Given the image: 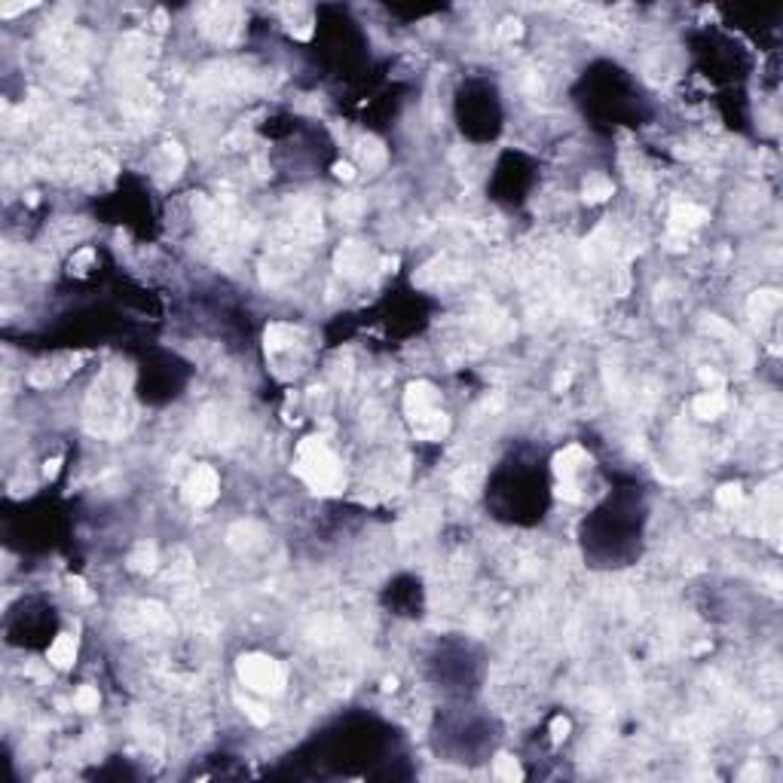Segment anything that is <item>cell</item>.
I'll return each instance as SVG.
<instances>
[{
  "instance_id": "9a60e30c",
  "label": "cell",
  "mask_w": 783,
  "mask_h": 783,
  "mask_svg": "<svg viewBox=\"0 0 783 783\" xmlns=\"http://www.w3.org/2000/svg\"><path fill=\"white\" fill-rule=\"evenodd\" d=\"M337 174H340V178H346V181H349L355 172H352V165H349V162H340V165H337Z\"/></svg>"
},
{
  "instance_id": "5b68a950",
  "label": "cell",
  "mask_w": 783,
  "mask_h": 783,
  "mask_svg": "<svg viewBox=\"0 0 783 783\" xmlns=\"http://www.w3.org/2000/svg\"><path fill=\"white\" fill-rule=\"evenodd\" d=\"M73 661H77V637H71V633L55 637V642L49 646V664L68 670Z\"/></svg>"
},
{
  "instance_id": "ba28073f",
  "label": "cell",
  "mask_w": 783,
  "mask_h": 783,
  "mask_svg": "<svg viewBox=\"0 0 783 783\" xmlns=\"http://www.w3.org/2000/svg\"><path fill=\"white\" fill-rule=\"evenodd\" d=\"M609 196H612V181H609V178H603V174H594V178L585 181V199L603 202V199H609Z\"/></svg>"
},
{
  "instance_id": "8fae6325",
  "label": "cell",
  "mask_w": 783,
  "mask_h": 783,
  "mask_svg": "<svg viewBox=\"0 0 783 783\" xmlns=\"http://www.w3.org/2000/svg\"><path fill=\"white\" fill-rule=\"evenodd\" d=\"M128 563H132L135 569H153V563H156L153 548H150V545H138V551H135L132 557H128Z\"/></svg>"
},
{
  "instance_id": "5bb4252c",
  "label": "cell",
  "mask_w": 783,
  "mask_h": 783,
  "mask_svg": "<svg viewBox=\"0 0 783 783\" xmlns=\"http://www.w3.org/2000/svg\"><path fill=\"white\" fill-rule=\"evenodd\" d=\"M551 731H554V741H563L566 731H569V722L566 719H554V722H551Z\"/></svg>"
},
{
  "instance_id": "3957f363",
  "label": "cell",
  "mask_w": 783,
  "mask_h": 783,
  "mask_svg": "<svg viewBox=\"0 0 783 783\" xmlns=\"http://www.w3.org/2000/svg\"><path fill=\"white\" fill-rule=\"evenodd\" d=\"M239 676H242V683L248 688H254L261 695H279L285 686L282 667L266 655H245L239 661Z\"/></svg>"
},
{
  "instance_id": "277c9868",
  "label": "cell",
  "mask_w": 783,
  "mask_h": 783,
  "mask_svg": "<svg viewBox=\"0 0 783 783\" xmlns=\"http://www.w3.org/2000/svg\"><path fill=\"white\" fill-rule=\"evenodd\" d=\"M187 496H190L193 505H208V502H215V496H217V474H215V468L199 465L196 472L190 474Z\"/></svg>"
},
{
  "instance_id": "8992f818",
  "label": "cell",
  "mask_w": 783,
  "mask_h": 783,
  "mask_svg": "<svg viewBox=\"0 0 783 783\" xmlns=\"http://www.w3.org/2000/svg\"><path fill=\"white\" fill-rule=\"evenodd\" d=\"M695 413L701 419H716V417H722L725 413V395L722 392H701L695 398Z\"/></svg>"
},
{
  "instance_id": "30bf717a",
  "label": "cell",
  "mask_w": 783,
  "mask_h": 783,
  "mask_svg": "<svg viewBox=\"0 0 783 783\" xmlns=\"http://www.w3.org/2000/svg\"><path fill=\"white\" fill-rule=\"evenodd\" d=\"M73 707H77V710H95L98 707V688L80 686L77 695H73Z\"/></svg>"
},
{
  "instance_id": "7c38bea8",
  "label": "cell",
  "mask_w": 783,
  "mask_h": 783,
  "mask_svg": "<svg viewBox=\"0 0 783 783\" xmlns=\"http://www.w3.org/2000/svg\"><path fill=\"white\" fill-rule=\"evenodd\" d=\"M716 499H719L722 508H738L741 499H743V493H741V486H738V484H729V486H722Z\"/></svg>"
},
{
  "instance_id": "7a4b0ae2",
  "label": "cell",
  "mask_w": 783,
  "mask_h": 783,
  "mask_svg": "<svg viewBox=\"0 0 783 783\" xmlns=\"http://www.w3.org/2000/svg\"><path fill=\"white\" fill-rule=\"evenodd\" d=\"M404 407H407V417L413 419V429H417L419 438L435 441L447 431V417L438 410V392L431 389L429 383L410 385L407 398H404Z\"/></svg>"
},
{
  "instance_id": "52a82bcc",
  "label": "cell",
  "mask_w": 783,
  "mask_h": 783,
  "mask_svg": "<svg viewBox=\"0 0 783 783\" xmlns=\"http://www.w3.org/2000/svg\"><path fill=\"white\" fill-rule=\"evenodd\" d=\"M670 220H674V229H695L698 224H704L707 220V211L704 208H698V205H676L674 208V215H670Z\"/></svg>"
},
{
  "instance_id": "4fadbf2b",
  "label": "cell",
  "mask_w": 783,
  "mask_h": 783,
  "mask_svg": "<svg viewBox=\"0 0 783 783\" xmlns=\"http://www.w3.org/2000/svg\"><path fill=\"white\" fill-rule=\"evenodd\" d=\"M777 303H780V294H777V291H762L759 297L753 300V309L768 312V309H777Z\"/></svg>"
},
{
  "instance_id": "9c48e42d",
  "label": "cell",
  "mask_w": 783,
  "mask_h": 783,
  "mask_svg": "<svg viewBox=\"0 0 783 783\" xmlns=\"http://www.w3.org/2000/svg\"><path fill=\"white\" fill-rule=\"evenodd\" d=\"M496 777H499V780H508V783L523 780V768L518 765V759L499 756V759H496Z\"/></svg>"
},
{
  "instance_id": "6da1fadb",
  "label": "cell",
  "mask_w": 783,
  "mask_h": 783,
  "mask_svg": "<svg viewBox=\"0 0 783 783\" xmlns=\"http://www.w3.org/2000/svg\"><path fill=\"white\" fill-rule=\"evenodd\" d=\"M297 474L312 490H321V493H334L343 484V472H340L337 456L330 453L321 438H306L297 447Z\"/></svg>"
}]
</instances>
